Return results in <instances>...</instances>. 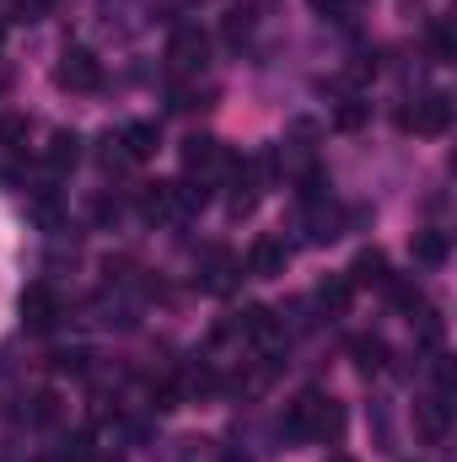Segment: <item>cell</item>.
<instances>
[{
    "mask_svg": "<svg viewBox=\"0 0 457 462\" xmlns=\"http://www.w3.org/2000/svg\"><path fill=\"white\" fill-rule=\"evenodd\" d=\"M221 162L237 167L227 151L210 140V134H189V140H183V167H189V172H200V178H205V172H210V167H221Z\"/></svg>",
    "mask_w": 457,
    "mask_h": 462,
    "instance_id": "obj_7",
    "label": "cell"
},
{
    "mask_svg": "<svg viewBox=\"0 0 457 462\" xmlns=\"http://www.w3.org/2000/svg\"><path fill=\"white\" fill-rule=\"evenodd\" d=\"M415 425H420L425 441H442V436H447V398H425V403H415Z\"/></svg>",
    "mask_w": 457,
    "mask_h": 462,
    "instance_id": "obj_12",
    "label": "cell"
},
{
    "mask_svg": "<svg viewBox=\"0 0 457 462\" xmlns=\"http://www.w3.org/2000/svg\"><path fill=\"white\" fill-rule=\"evenodd\" d=\"M242 334L258 339V345H275V339H280V323H275L269 307H247V312H242Z\"/></svg>",
    "mask_w": 457,
    "mask_h": 462,
    "instance_id": "obj_14",
    "label": "cell"
},
{
    "mask_svg": "<svg viewBox=\"0 0 457 462\" xmlns=\"http://www.w3.org/2000/svg\"><path fill=\"white\" fill-rule=\"evenodd\" d=\"M54 462H92V436H87V430L65 436V441H60V452H54Z\"/></svg>",
    "mask_w": 457,
    "mask_h": 462,
    "instance_id": "obj_20",
    "label": "cell"
},
{
    "mask_svg": "<svg viewBox=\"0 0 457 462\" xmlns=\"http://www.w3.org/2000/svg\"><path fill=\"white\" fill-rule=\"evenodd\" d=\"M329 462H355V457H344V452H340V457H329Z\"/></svg>",
    "mask_w": 457,
    "mask_h": 462,
    "instance_id": "obj_28",
    "label": "cell"
},
{
    "mask_svg": "<svg viewBox=\"0 0 457 462\" xmlns=\"http://www.w3.org/2000/svg\"><path fill=\"white\" fill-rule=\"evenodd\" d=\"M27 129H33V124L22 114H0V145H5V151H22V145H27Z\"/></svg>",
    "mask_w": 457,
    "mask_h": 462,
    "instance_id": "obj_19",
    "label": "cell"
},
{
    "mask_svg": "<svg viewBox=\"0 0 457 462\" xmlns=\"http://www.w3.org/2000/svg\"><path fill=\"white\" fill-rule=\"evenodd\" d=\"M350 355H355V365H360V371H366V376H371V371H382V365H387V345H382V339H377V334H360V339H355V345H350Z\"/></svg>",
    "mask_w": 457,
    "mask_h": 462,
    "instance_id": "obj_15",
    "label": "cell"
},
{
    "mask_svg": "<svg viewBox=\"0 0 457 462\" xmlns=\"http://www.w3.org/2000/svg\"><path fill=\"white\" fill-rule=\"evenodd\" d=\"M398 124H404V129H415V134H431V140H436V134H447V129H452V97H447V92H425L415 108H404V114H398Z\"/></svg>",
    "mask_w": 457,
    "mask_h": 462,
    "instance_id": "obj_3",
    "label": "cell"
},
{
    "mask_svg": "<svg viewBox=\"0 0 457 462\" xmlns=\"http://www.w3.org/2000/svg\"><path fill=\"white\" fill-rule=\"evenodd\" d=\"M350 296H355V285H350L344 274H329V280L318 285V307H323L329 318H344V312H350Z\"/></svg>",
    "mask_w": 457,
    "mask_h": 462,
    "instance_id": "obj_13",
    "label": "cell"
},
{
    "mask_svg": "<svg viewBox=\"0 0 457 462\" xmlns=\"http://www.w3.org/2000/svg\"><path fill=\"white\" fill-rule=\"evenodd\" d=\"M323 403H329V393H318V387L296 393V398L285 403L280 436H285V441H318V420H323Z\"/></svg>",
    "mask_w": 457,
    "mask_h": 462,
    "instance_id": "obj_2",
    "label": "cell"
},
{
    "mask_svg": "<svg viewBox=\"0 0 457 462\" xmlns=\"http://www.w3.org/2000/svg\"><path fill=\"white\" fill-rule=\"evenodd\" d=\"M371 118V103H360V97H344L340 108H334V129H344V134H355L360 124Z\"/></svg>",
    "mask_w": 457,
    "mask_h": 462,
    "instance_id": "obj_18",
    "label": "cell"
},
{
    "mask_svg": "<svg viewBox=\"0 0 457 462\" xmlns=\"http://www.w3.org/2000/svg\"><path fill=\"white\" fill-rule=\"evenodd\" d=\"M0 38H5V27H0Z\"/></svg>",
    "mask_w": 457,
    "mask_h": 462,
    "instance_id": "obj_30",
    "label": "cell"
},
{
    "mask_svg": "<svg viewBox=\"0 0 457 462\" xmlns=\"http://www.w3.org/2000/svg\"><path fill=\"white\" fill-rule=\"evenodd\" d=\"M87 360H92L87 349H60V355H54V371H60V376H81Z\"/></svg>",
    "mask_w": 457,
    "mask_h": 462,
    "instance_id": "obj_24",
    "label": "cell"
},
{
    "mask_svg": "<svg viewBox=\"0 0 457 462\" xmlns=\"http://www.w3.org/2000/svg\"><path fill=\"white\" fill-rule=\"evenodd\" d=\"M350 5L355 0H312V11H323V16H350Z\"/></svg>",
    "mask_w": 457,
    "mask_h": 462,
    "instance_id": "obj_27",
    "label": "cell"
},
{
    "mask_svg": "<svg viewBox=\"0 0 457 462\" xmlns=\"http://www.w3.org/2000/svg\"><path fill=\"white\" fill-rule=\"evenodd\" d=\"M409 253H415V263H420V269H442V263H447V253H452V242H447V231H442V226H431V231H415Z\"/></svg>",
    "mask_w": 457,
    "mask_h": 462,
    "instance_id": "obj_8",
    "label": "cell"
},
{
    "mask_svg": "<svg viewBox=\"0 0 457 462\" xmlns=\"http://www.w3.org/2000/svg\"><path fill=\"white\" fill-rule=\"evenodd\" d=\"M431 54L436 60H452V27L447 22H431Z\"/></svg>",
    "mask_w": 457,
    "mask_h": 462,
    "instance_id": "obj_26",
    "label": "cell"
},
{
    "mask_svg": "<svg viewBox=\"0 0 457 462\" xmlns=\"http://www.w3.org/2000/svg\"><path fill=\"white\" fill-rule=\"evenodd\" d=\"M247 32H253V11H247V5H237V11H227V38H231V43H242Z\"/></svg>",
    "mask_w": 457,
    "mask_h": 462,
    "instance_id": "obj_25",
    "label": "cell"
},
{
    "mask_svg": "<svg viewBox=\"0 0 457 462\" xmlns=\"http://www.w3.org/2000/svg\"><path fill=\"white\" fill-rule=\"evenodd\" d=\"M76 162H81V140H76L70 129H60V134L49 140V167L65 172V167H76Z\"/></svg>",
    "mask_w": 457,
    "mask_h": 462,
    "instance_id": "obj_16",
    "label": "cell"
},
{
    "mask_svg": "<svg viewBox=\"0 0 457 462\" xmlns=\"http://www.w3.org/2000/svg\"><path fill=\"white\" fill-rule=\"evenodd\" d=\"M344 280H350V285H387L393 274H387V258H382L377 247H366V253H355V263H350Z\"/></svg>",
    "mask_w": 457,
    "mask_h": 462,
    "instance_id": "obj_9",
    "label": "cell"
},
{
    "mask_svg": "<svg viewBox=\"0 0 457 462\" xmlns=\"http://www.w3.org/2000/svg\"><path fill=\"white\" fill-rule=\"evenodd\" d=\"M296 199H302V205H318V199H329V172H323V167H307V172L296 178Z\"/></svg>",
    "mask_w": 457,
    "mask_h": 462,
    "instance_id": "obj_17",
    "label": "cell"
},
{
    "mask_svg": "<svg viewBox=\"0 0 457 462\" xmlns=\"http://www.w3.org/2000/svg\"><path fill=\"white\" fill-rule=\"evenodd\" d=\"M167 60H173L178 70H205V60H210V38H205L200 27H173Z\"/></svg>",
    "mask_w": 457,
    "mask_h": 462,
    "instance_id": "obj_4",
    "label": "cell"
},
{
    "mask_svg": "<svg viewBox=\"0 0 457 462\" xmlns=\"http://www.w3.org/2000/svg\"><path fill=\"white\" fill-rule=\"evenodd\" d=\"M173 210H178L173 183H145V189H140V216H145V221H167Z\"/></svg>",
    "mask_w": 457,
    "mask_h": 462,
    "instance_id": "obj_11",
    "label": "cell"
},
{
    "mask_svg": "<svg viewBox=\"0 0 457 462\" xmlns=\"http://www.w3.org/2000/svg\"><path fill=\"white\" fill-rule=\"evenodd\" d=\"M227 462H247V457H237V452H231V457H227Z\"/></svg>",
    "mask_w": 457,
    "mask_h": 462,
    "instance_id": "obj_29",
    "label": "cell"
},
{
    "mask_svg": "<svg viewBox=\"0 0 457 462\" xmlns=\"http://www.w3.org/2000/svg\"><path fill=\"white\" fill-rule=\"evenodd\" d=\"M285 258H291V247H285L280 236H258V242L247 247V274L269 280V274H280V269H285Z\"/></svg>",
    "mask_w": 457,
    "mask_h": 462,
    "instance_id": "obj_6",
    "label": "cell"
},
{
    "mask_svg": "<svg viewBox=\"0 0 457 462\" xmlns=\"http://www.w3.org/2000/svg\"><path fill=\"white\" fill-rule=\"evenodd\" d=\"M22 323H27L33 334H49V328L60 323V296H54L49 285H33V291L22 296Z\"/></svg>",
    "mask_w": 457,
    "mask_h": 462,
    "instance_id": "obj_5",
    "label": "cell"
},
{
    "mask_svg": "<svg viewBox=\"0 0 457 462\" xmlns=\"http://www.w3.org/2000/svg\"><path fill=\"white\" fill-rule=\"evenodd\" d=\"M60 420V393H33V425H54Z\"/></svg>",
    "mask_w": 457,
    "mask_h": 462,
    "instance_id": "obj_23",
    "label": "cell"
},
{
    "mask_svg": "<svg viewBox=\"0 0 457 462\" xmlns=\"http://www.w3.org/2000/svg\"><path fill=\"white\" fill-rule=\"evenodd\" d=\"M340 436H344V409L329 398L323 403V420H318V441H340Z\"/></svg>",
    "mask_w": 457,
    "mask_h": 462,
    "instance_id": "obj_22",
    "label": "cell"
},
{
    "mask_svg": "<svg viewBox=\"0 0 457 462\" xmlns=\"http://www.w3.org/2000/svg\"><path fill=\"white\" fill-rule=\"evenodd\" d=\"M54 81H60L65 92H98V87H103V60H98L87 43H70V49L60 54V65H54Z\"/></svg>",
    "mask_w": 457,
    "mask_h": 462,
    "instance_id": "obj_1",
    "label": "cell"
},
{
    "mask_svg": "<svg viewBox=\"0 0 457 462\" xmlns=\"http://www.w3.org/2000/svg\"><path fill=\"white\" fill-rule=\"evenodd\" d=\"M231 274H237V263H231L227 253L216 247V253H210V269H205V285H210V291H227Z\"/></svg>",
    "mask_w": 457,
    "mask_h": 462,
    "instance_id": "obj_21",
    "label": "cell"
},
{
    "mask_svg": "<svg viewBox=\"0 0 457 462\" xmlns=\"http://www.w3.org/2000/svg\"><path fill=\"white\" fill-rule=\"evenodd\" d=\"M156 124H129L124 134H118V145H124V156L129 162H145V156H156Z\"/></svg>",
    "mask_w": 457,
    "mask_h": 462,
    "instance_id": "obj_10",
    "label": "cell"
}]
</instances>
